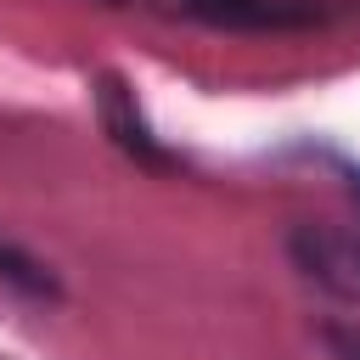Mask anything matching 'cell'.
Segmentation results:
<instances>
[{
    "mask_svg": "<svg viewBox=\"0 0 360 360\" xmlns=\"http://www.w3.org/2000/svg\"><path fill=\"white\" fill-rule=\"evenodd\" d=\"M197 22L231 28V34H276V28H309L315 11L298 0H180Z\"/></svg>",
    "mask_w": 360,
    "mask_h": 360,
    "instance_id": "7a4b0ae2",
    "label": "cell"
},
{
    "mask_svg": "<svg viewBox=\"0 0 360 360\" xmlns=\"http://www.w3.org/2000/svg\"><path fill=\"white\" fill-rule=\"evenodd\" d=\"M0 281L22 287V292H34V298H56V292H62L56 276H51L39 259H28V253H17V248H6V242H0Z\"/></svg>",
    "mask_w": 360,
    "mask_h": 360,
    "instance_id": "277c9868",
    "label": "cell"
},
{
    "mask_svg": "<svg viewBox=\"0 0 360 360\" xmlns=\"http://www.w3.org/2000/svg\"><path fill=\"white\" fill-rule=\"evenodd\" d=\"M101 124H107V135L129 152V158H141V163H152V169H169L174 158L158 146V135L146 129V118H141V107H135V90H124V79H101Z\"/></svg>",
    "mask_w": 360,
    "mask_h": 360,
    "instance_id": "3957f363",
    "label": "cell"
},
{
    "mask_svg": "<svg viewBox=\"0 0 360 360\" xmlns=\"http://www.w3.org/2000/svg\"><path fill=\"white\" fill-rule=\"evenodd\" d=\"M354 191H360V174H354Z\"/></svg>",
    "mask_w": 360,
    "mask_h": 360,
    "instance_id": "8992f818",
    "label": "cell"
},
{
    "mask_svg": "<svg viewBox=\"0 0 360 360\" xmlns=\"http://www.w3.org/2000/svg\"><path fill=\"white\" fill-rule=\"evenodd\" d=\"M0 360H6V354H0Z\"/></svg>",
    "mask_w": 360,
    "mask_h": 360,
    "instance_id": "52a82bcc",
    "label": "cell"
},
{
    "mask_svg": "<svg viewBox=\"0 0 360 360\" xmlns=\"http://www.w3.org/2000/svg\"><path fill=\"white\" fill-rule=\"evenodd\" d=\"M287 253L298 264L304 281H315L321 292L360 304V231H338V225H298L287 236Z\"/></svg>",
    "mask_w": 360,
    "mask_h": 360,
    "instance_id": "6da1fadb",
    "label": "cell"
},
{
    "mask_svg": "<svg viewBox=\"0 0 360 360\" xmlns=\"http://www.w3.org/2000/svg\"><path fill=\"white\" fill-rule=\"evenodd\" d=\"M321 343L332 360H360V326H343V321H326L321 326Z\"/></svg>",
    "mask_w": 360,
    "mask_h": 360,
    "instance_id": "5b68a950",
    "label": "cell"
}]
</instances>
